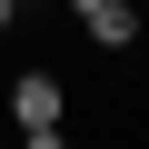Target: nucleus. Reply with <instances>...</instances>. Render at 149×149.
I'll list each match as a JSON object with an SVG mask.
<instances>
[{"label":"nucleus","mask_w":149,"mask_h":149,"mask_svg":"<svg viewBox=\"0 0 149 149\" xmlns=\"http://www.w3.org/2000/svg\"><path fill=\"white\" fill-rule=\"evenodd\" d=\"M10 119H20L30 149H60V129H70V90L50 80V70H20V80H10Z\"/></svg>","instance_id":"1"},{"label":"nucleus","mask_w":149,"mask_h":149,"mask_svg":"<svg viewBox=\"0 0 149 149\" xmlns=\"http://www.w3.org/2000/svg\"><path fill=\"white\" fill-rule=\"evenodd\" d=\"M70 10H80V30H90V50H109V60H119V50L139 40V10H129V0H70Z\"/></svg>","instance_id":"2"},{"label":"nucleus","mask_w":149,"mask_h":149,"mask_svg":"<svg viewBox=\"0 0 149 149\" xmlns=\"http://www.w3.org/2000/svg\"><path fill=\"white\" fill-rule=\"evenodd\" d=\"M10 20H20V0H0V30H10Z\"/></svg>","instance_id":"3"}]
</instances>
